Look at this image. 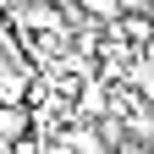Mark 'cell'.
<instances>
[{
	"mask_svg": "<svg viewBox=\"0 0 154 154\" xmlns=\"http://www.w3.org/2000/svg\"><path fill=\"white\" fill-rule=\"evenodd\" d=\"M143 6H154V0H121V11H143Z\"/></svg>",
	"mask_w": 154,
	"mask_h": 154,
	"instance_id": "5",
	"label": "cell"
},
{
	"mask_svg": "<svg viewBox=\"0 0 154 154\" xmlns=\"http://www.w3.org/2000/svg\"><path fill=\"white\" fill-rule=\"evenodd\" d=\"M28 105H0V143H11V138H22L28 132Z\"/></svg>",
	"mask_w": 154,
	"mask_h": 154,
	"instance_id": "1",
	"label": "cell"
},
{
	"mask_svg": "<svg viewBox=\"0 0 154 154\" xmlns=\"http://www.w3.org/2000/svg\"><path fill=\"white\" fill-rule=\"evenodd\" d=\"M77 110H83V116H105V88H99V83H88V88H83V99H77Z\"/></svg>",
	"mask_w": 154,
	"mask_h": 154,
	"instance_id": "2",
	"label": "cell"
},
{
	"mask_svg": "<svg viewBox=\"0 0 154 154\" xmlns=\"http://www.w3.org/2000/svg\"><path fill=\"white\" fill-rule=\"evenodd\" d=\"M72 149H77V154H105V143L94 138V132H77V138H72Z\"/></svg>",
	"mask_w": 154,
	"mask_h": 154,
	"instance_id": "4",
	"label": "cell"
},
{
	"mask_svg": "<svg viewBox=\"0 0 154 154\" xmlns=\"http://www.w3.org/2000/svg\"><path fill=\"white\" fill-rule=\"evenodd\" d=\"M6 44H11V33H6V22H0V50H6Z\"/></svg>",
	"mask_w": 154,
	"mask_h": 154,
	"instance_id": "6",
	"label": "cell"
},
{
	"mask_svg": "<svg viewBox=\"0 0 154 154\" xmlns=\"http://www.w3.org/2000/svg\"><path fill=\"white\" fill-rule=\"evenodd\" d=\"M83 6H88L94 17H105V22H116V17H121V0H83Z\"/></svg>",
	"mask_w": 154,
	"mask_h": 154,
	"instance_id": "3",
	"label": "cell"
}]
</instances>
